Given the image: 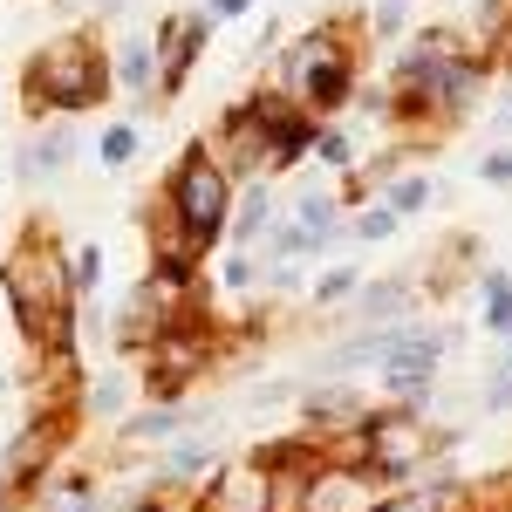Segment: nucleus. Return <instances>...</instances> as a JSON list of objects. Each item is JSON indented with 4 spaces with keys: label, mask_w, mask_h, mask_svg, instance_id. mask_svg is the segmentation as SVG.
I'll return each instance as SVG.
<instances>
[{
    "label": "nucleus",
    "mask_w": 512,
    "mask_h": 512,
    "mask_svg": "<svg viewBox=\"0 0 512 512\" xmlns=\"http://www.w3.org/2000/svg\"><path fill=\"white\" fill-rule=\"evenodd\" d=\"M7 506H14V485H7V478H0V512H7Z\"/></svg>",
    "instance_id": "23"
},
{
    "label": "nucleus",
    "mask_w": 512,
    "mask_h": 512,
    "mask_svg": "<svg viewBox=\"0 0 512 512\" xmlns=\"http://www.w3.org/2000/svg\"><path fill=\"white\" fill-rule=\"evenodd\" d=\"M117 396H123V383H103V390H96V403H89V410H96V417H110V410H117Z\"/></svg>",
    "instance_id": "19"
},
{
    "label": "nucleus",
    "mask_w": 512,
    "mask_h": 512,
    "mask_svg": "<svg viewBox=\"0 0 512 512\" xmlns=\"http://www.w3.org/2000/svg\"><path fill=\"white\" fill-rule=\"evenodd\" d=\"M226 212H233V185H226L219 158L192 151L171 171V219H178L185 246H212V239L226 233Z\"/></svg>",
    "instance_id": "2"
},
{
    "label": "nucleus",
    "mask_w": 512,
    "mask_h": 512,
    "mask_svg": "<svg viewBox=\"0 0 512 512\" xmlns=\"http://www.w3.org/2000/svg\"><path fill=\"white\" fill-rule=\"evenodd\" d=\"M424 198H431V185H424V178H403V185H396V192H390V212H396V219H403V212H417Z\"/></svg>",
    "instance_id": "13"
},
{
    "label": "nucleus",
    "mask_w": 512,
    "mask_h": 512,
    "mask_svg": "<svg viewBox=\"0 0 512 512\" xmlns=\"http://www.w3.org/2000/svg\"><path fill=\"white\" fill-rule=\"evenodd\" d=\"M21 82H28V110H96L110 96V62L89 35H62L28 62Z\"/></svg>",
    "instance_id": "1"
},
{
    "label": "nucleus",
    "mask_w": 512,
    "mask_h": 512,
    "mask_svg": "<svg viewBox=\"0 0 512 512\" xmlns=\"http://www.w3.org/2000/svg\"><path fill=\"white\" fill-rule=\"evenodd\" d=\"M492 328H512V280H492Z\"/></svg>",
    "instance_id": "14"
},
{
    "label": "nucleus",
    "mask_w": 512,
    "mask_h": 512,
    "mask_svg": "<svg viewBox=\"0 0 512 512\" xmlns=\"http://www.w3.org/2000/svg\"><path fill=\"white\" fill-rule=\"evenodd\" d=\"M130 431H137V437H171V417H164V410H151V417H137Z\"/></svg>",
    "instance_id": "17"
},
{
    "label": "nucleus",
    "mask_w": 512,
    "mask_h": 512,
    "mask_svg": "<svg viewBox=\"0 0 512 512\" xmlns=\"http://www.w3.org/2000/svg\"><path fill=\"white\" fill-rule=\"evenodd\" d=\"M396 226V212H369V219H362V239H383Z\"/></svg>",
    "instance_id": "18"
},
{
    "label": "nucleus",
    "mask_w": 512,
    "mask_h": 512,
    "mask_svg": "<svg viewBox=\"0 0 512 512\" xmlns=\"http://www.w3.org/2000/svg\"><path fill=\"white\" fill-rule=\"evenodd\" d=\"M117 82L123 89H151V82H158V48H151V41H130L123 62H117Z\"/></svg>",
    "instance_id": "7"
},
{
    "label": "nucleus",
    "mask_w": 512,
    "mask_h": 512,
    "mask_svg": "<svg viewBox=\"0 0 512 512\" xmlns=\"http://www.w3.org/2000/svg\"><path fill=\"white\" fill-rule=\"evenodd\" d=\"M69 151H76V144H69L62 130H55V137H41L35 151H28V178H55V171L69 164Z\"/></svg>",
    "instance_id": "8"
},
{
    "label": "nucleus",
    "mask_w": 512,
    "mask_h": 512,
    "mask_svg": "<svg viewBox=\"0 0 512 512\" xmlns=\"http://www.w3.org/2000/svg\"><path fill=\"white\" fill-rule=\"evenodd\" d=\"M205 41V21L198 14H178L171 28H164V69H158V89H185V69H192V48Z\"/></svg>",
    "instance_id": "5"
},
{
    "label": "nucleus",
    "mask_w": 512,
    "mask_h": 512,
    "mask_svg": "<svg viewBox=\"0 0 512 512\" xmlns=\"http://www.w3.org/2000/svg\"><path fill=\"white\" fill-rule=\"evenodd\" d=\"M328 226H335V205H328V198H301V205H294V226H287V233H280V253H301V246H321V239H328Z\"/></svg>",
    "instance_id": "6"
},
{
    "label": "nucleus",
    "mask_w": 512,
    "mask_h": 512,
    "mask_svg": "<svg viewBox=\"0 0 512 512\" xmlns=\"http://www.w3.org/2000/svg\"><path fill=\"white\" fill-rule=\"evenodd\" d=\"M130 512H164V506H130Z\"/></svg>",
    "instance_id": "24"
},
{
    "label": "nucleus",
    "mask_w": 512,
    "mask_h": 512,
    "mask_svg": "<svg viewBox=\"0 0 512 512\" xmlns=\"http://www.w3.org/2000/svg\"><path fill=\"white\" fill-rule=\"evenodd\" d=\"M89 506H96V485H89V478H69V485L48 499V512H89Z\"/></svg>",
    "instance_id": "11"
},
{
    "label": "nucleus",
    "mask_w": 512,
    "mask_h": 512,
    "mask_svg": "<svg viewBox=\"0 0 512 512\" xmlns=\"http://www.w3.org/2000/svg\"><path fill=\"white\" fill-rule=\"evenodd\" d=\"M485 178H492V185H506V178H512V158H506V151H499V158H485Z\"/></svg>",
    "instance_id": "21"
},
{
    "label": "nucleus",
    "mask_w": 512,
    "mask_h": 512,
    "mask_svg": "<svg viewBox=\"0 0 512 512\" xmlns=\"http://www.w3.org/2000/svg\"><path fill=\"white\" fill-rule=\"evenodd\" d=\"M239 7H246V0H212V14H239Z\"/></svg>",
    "instance_id": "22"
},
{
    "label": "nucleus",
    "mask_w": 512,
    "mask_h": 512,
    "mask_svg": "<svg viewBox=\"0 0 512 512\" xmlns=\"http://www.w3.org/2000/svg\"><path fill=\"white\" fill-rule=\"evenodd\" d=\"M96 280H103V253H96V246L69 253V287H96Z\"/></svg>",
    "instance_id": "12"
},
{
    "label": "nucleus",
    "mask_w": 512,
    "mask_h": 512,
    "mask_svg": "<svg viewBox=\"0 0 512 512\" xmlns=\"http://www.w3.org/2000/svg\"><path fill=\"white\" fill-rule=\"evenodd\" d=\"M198 465H205V444H178V451H171V472H178V478L198 472Z\"/></svg>",
    "instance_id": "16"
},
{
    "label": "nucleus",
    "mask_w": 512,
    "mask_h": 512,
    "mask_svg": "<svg viewBox=\"0 0 512 512\" xmlns=\"http://www.w3.org/2000/svg\"><path fill=\"white\" fill-rule=\"evenodd\" d=\"M506 376H512V362H506Z\"/></svg>",
    "instance_id": "25"
},
{
    "label": "nucleus",
    "mask_w": 512,
    "mask_h": 512,
    "mask_svg": "<svg viewBox=\"0 0 512 512\" xmlns=\"http://www.w3.org/2000/svg\"><path fill=\"white\" fill-rule=\"evenodd\" d=\"M383 512H437V492H424V499H396V506H383Z\"/></svg>",
    "instance_id": "20"
},
{
    "label": "nucleus",
    "mask_w": 512,
    "mask_h": 512,
    "mask_svg": "<svg viewBox=\"0 0 512 512\" xmlns=\"http://www.w3.org/2000/svg\"><path fill=\"white\" fill-rule=\"evenodd\" d=\"M437 349H444L437 335H417V328H403V335L390 342V355H383V362H390V383H396V390H410V383L424 390V376H431Z\"/></svg>",
    "instance_id": "4"
},
{
    "label": "nucleus",
    "mask_w": 512,
    "mask_h": 512,
    "mask_svg": "<svg viewBox=\"0 0 512 512\" xmlns=\"http://www.w3.org/2000/svg\"><path fill=\"white\" fill-rule=\"evenodd\" d=\"M267 219H274V205H267V192H260V185H253V192L239 198V239L267 233Z\"/></svg>",
    "instance_id": "10"
},
{
    "label": "nucleus",
    "mask_w": 512,
    "mask_h": 512,
    "mask_svg": "<svg viewBox=\"0 0 512 512\" xmlns=\"http://www.w3.org/2000/svg\"><path fill=\"white\" fill-rule=\"evenodd\" d=\"M130 144H137L130 130H110V137H103V164H130Z\"/></svg>",
    "instance_id": "15"
},
{
    "label": "nucleus",
    "mask_w": 512,
    "mask_h": 512,
    "mask_svg": "<svg viewBox=\"0 0 512 512\" xmlns=\"http://www.w3.org/2000/svg\"><path fill=\"white\" fill-rule=\"evenodd\" d=\"M294 82L308 89V103L335 110L349 96V62L335 55V35H308V48H294Z\"/></svg>",
    "instance_id": "3"
},
{
    "label": "nucleus",
    "mask_w": 512,
    "mask_h": 512,
    "mask_svg": "<svg viewBox=\"0 0 512 512\" xmlns=\"http://www.w3.org/2000/svg\"><path fill=\"white\" fill-rule=\"evenodd\" d=\"M403 301H410V287H403V280H383V287H369V294H362V308H355V315H362V321H383V315H396Z\"/></svg>",
    "instance_id": "9"
}]
</instances>
